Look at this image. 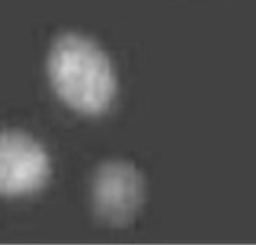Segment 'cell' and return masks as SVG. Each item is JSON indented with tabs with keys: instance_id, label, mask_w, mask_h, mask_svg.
Here are the masks:
<instances>
[{
	"instance_id": "obj_1",
	"label": "cell",
	"mask_w": 256,
	"mask_h": 245,
	"mask_svg": "<svg viewBox=\"0 0 256 245\" xmlns=\"http://www.w3.org/2000/svg\"><path fill=\"white\" fill-rule=\"evenodd\" d=\"M48 71L54 91L83 115H102L117 95V77L109 57L92 40L66 34L52 44Z\"/></svg>"
},
{
	"instance_id": "obj_3",
	"label": "cell",
	"mask_w": 256,
	"mask_h": 245,
	"mask_svg": "<svg viewBox=\"0 0 256 245\" xmlns=\"http://www.w3.org/2000/svg\"><path fill=\"white\" fill-rule=\"evenodd\" d=\"M46 150L30 135L0 130V195L22 196L40 190L50 178Z\"/></svg>"
},
{
	"instance_id": "obj_2",
	"label": "cell",
	"mask_w": 256,
	"mask_h": 245,
	"mask_svg": "<svg viewBox=\"0 0 256 245\" xmlns=\"http://www.w3.org/2000/svg\"><path fill=\"white\" fill-rule=\"evenodd\" d=\"M146 196L144 178L126 161L102 164L92 183L94 209L106 224L122 227L135 219Z\"/></svg>"
}]
</instances>
